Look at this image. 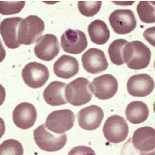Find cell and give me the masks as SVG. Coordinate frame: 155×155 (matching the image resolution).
I'll return each mask as SVG.
<instances>
[{
	"label": "cell",
	"instance_id": "d4e9b609",
	"mask_svg": "<svg viewBox=\"0 0 155 155\" xmlns=\"http://www.w3.org/2000/svg\"><path fill=\"white\" fill-rule=\"evenodd\" d=\"M102 2L101 1H79L78 10L87 17H92L99 12Z\"/></svg>",
	"mask_w": 155,
	"mask_h": 155
},
{
	"label": "cell",
	"instance_id": "6da1fadb",
	"mask_svg": "<svg viewBox=\"0 0 155 155\" xmlns=\"http://www.w3.org/2000/svg\"><path fill=\"white\" fill-rule=\"evenodd\" d=\"M124 63L133 70L144 69L149 65L151 51L146 44L139 41L128 42L123 51Z\"/></svg>",
	"mask_w": 155,
	"mask_h": 155
},
{
	"label": "cell",
	"instance_id": "44dd1931",
	"mask_svg": "<svg viewBox=\"0 0 155 155\" xmlns=\"http://www.w3.org/2000/svg\"><path fill=\"white\" fill-rule=\"evenodd\" d=\"M88 35L92 43L102 45L107 43L110 37V31L104 21L95 19L88 25Z\"/></svg>",
	"mask_w": 155,
	"mask_h": 155
},
{
	"label": "cell",
	"instance_id": "e575fe53",
	"mask_svg": "<svg viewBox=\"0 0 155 155\" xmlns=\"http://www.w3.org/2000/svg\"><path fill=\"white\" fill-rule=\"evenodd\" d=\"M154 68H155V61H154Z\"/></svg>",
	"mask_w": 155,
	"mask_h": 155
},
{
	"label": "cell",
	"instance_id": "52a82bcc",
	"mask_svg": "<svg viewBox=\"0 0 155 155\" xmlns=\"http://www.w3.org/2000/svg\"><path fill=\"white\" fill-rule=\"evenodd\" d=\"M22 77L27 85L32 88H39L44 86L50 77L49 70L43 64L30 62L23 68Z\"/></svg>",
	"mask_w": 155,
	"mask_h": 155
},
{
	"label": "cell",
	"instance_id": "277c9868",
	"mask_svg": "<svg viewBox=\"0 0 155 155\" xmlns=\"http://www.w3.org/2000/svg\"><path fill=\"white\" fill-rule=\"evenodd\" d=\"M89 81L85 78H78L68 84L65 88V98L71 106L85 105L92 99L89 88Z\"/></svg>",
	"mask_w": 155,
	"mask_h": 155
},
{
	"label": "cell",
	"instance_id": "cb8c5ba5",
	"mask_svg": "<svg viewBox=\"0 0 155 155\" xmlns=\"http://www.w3.org/2000/svg\"><path fill=\"white\" fill-rule=\"evenodd\" d=\"M0 155H23V145L16 140H6L0 144Z\"/></svg>",
	"mask_w": 155,
	"mask_h": 155
},
{
	"label": "cell",
	"instance_id": "2e32d148",
	"mask_svg": "<svg viewBox=\"0 0 155 155\" xmlns=\"http://www.w3.org/2000/svg\"><path fill=\"white\" fill-rule=\"evenodd\" d=\"M22 20L20 17L5 18L0 23V34L8 48L16 49L20 46L18 42V28Z\"/></svg>",
	"mask_w": 155,
	"mask_h": 155
},
{
	"label": "cell",
	"instance_id": "d6986e66",
	"mask_svg": "<svg viewBox=\"0 0 155 155\" xmlns=\"http://www.w3.org/2000/svg\"><path fill=\"white\" fill-rule=\"evenodd\" d=\"M66 86L65 83L61 81H54L51 82L43 92L44 101L52 106L66 104L68 102L65 98Z\"/></svg>",
	"mask_w": 155,
	"mask_h": 155
},
{
	"label": "cell",
	"instance_id": "d6a6232c",
	"mask_svg": "<svg viewBox=\"0 0 155 155\" xmlns=\"http://www.w3.org/2000/svg\"><path fill=\"white\" fill-rule=\"evenodd\" d=\"M153 111H154L155 113V102H154V104H153Z\"/></svg>",
	"mask_w": 155,
	"mask_h": 155
},
{
	"label": "cell",
	"instance_id": "30bf717a",
	"mask_svg": "<svg viewBox=\"0 0 155 155\" xmlns=\"http://www.w3.org/2000/svg\"><path fill=\"white\" fill-rule=\"evenodd\" d=\"M61 46L64 52L78 54L86 49L88 41L85 33L82 31L68 29L61 35Z\"/></svg>",
	"mask_w": 155,
	"mask_h": 155
},
{
	"label": "cell",
	"instance_id": "ffe728a7",
	"mask_svg": "<svg viewBox=\"0 0 155 155\" xmlns=\"http://www.w3.org/2000/svg\"><path fill=\"white\" fill-rule=\"evenodd\" d=\"M149 109L146 103L141 101H134L129 103L126 109V117L134 124H140L147 120Z\"/></svg>",
	"mask_w": 155,
	"mask_h": 155
},
{
	"label": "cell",
	"instance_id": "f1b7e54d",
	"mask_svg": "<svg viewBox=\"0 0 155 155\" xmlns=\"http://www.w3.org/2000/svg\"><path fill=\"white\" fill-rule=\"evenodd\" d=\"M5 99V90L4 87L0 84V106L3 104Z\"/></svg>",
	"mask_w": 155,
	"mask_h": 155
},
{
	"label": "cell",
	"instance_id": "4316f807",
	"mask_svg": "<svg viewBox=\"0 0 155 155\" xmlns=\"http://www.w3.org/2000/svg\"><path fill=\"white\" fill-rule=\"evenodd\" d=\"M68 155H96L92 148L86 146H77L72 148Z\"/></svg>",
	"mask_w": 155,
	"mask_h": 155
},
{
	"label": "cell",
	"instance_id": "83f0119b",
	"mask_svg": "<svg viewBox=\"0 0 155 155\" xmlns=\"http://www.w3.org/2000/svg\"><path fill=\"white\" fill-rule=\"evenodd\" d=\"M143 37L150 45L155 48V27L147 29L143 32Z\"/></svg>",
	"mask_w": 155,
	"mask_h": 155
},
{
	"label": "cell",
	"instance_id": "4fadbf2b",
	"mask_svg": "<svg viewBox=\"0 0 155 155\" xmlns=\"http://www.w3.org/2000/svg\"><path fill=\"white\" fill-rule=\"evenodd\" d=\"M155 87L153 79L147 74H134L127 81V91L134 97H146L152 93Z\"/></svg>",
	"mask_w": 155,
	"mask_h": 155
},
{
	"label": "cell",
	"instance_id": "ba28073f",
	"mask_svg": "<svg viewBox=\"0 0 155 155\" xmlns=\"http://www.w3.org/2000/svg\"><path fill=\"white\" fill-rule=\"evenodd\" d=\"M118 81L112 74H102L94 78L89 88L97 99L106 100L113 98L118 91Z\"/></svg>",
	"mask_w": 155,
	"mask_h": 155
},
{
	"label": "cell",
	"instance_id": "7c38bea8",
	"mask_svg": "<svg viewBox=\"0 0 155 155\" xmlns=\"http://www.w3.org/2000/svg\"><path fill=\"white\" fill-rule=\"evenodd\" d=\"M84 69L92 74H99L108 68L109 64L105 53L98 48H90L81 57Z\"/></svg>",
	"mask_w": 155,
	"mask_h": 155
},
{
	"label": "cell",
	"instance_id": "603a6c76",
	"mask_svg": "<svg viewBox=\"0 0 155 155\" xmlns=\"http://www.w3.org/2000/svg\"><path fill=\"white\" fill-rule=\"evenodd\" d=\"M140 19L145 23H155V6L148 1H141L137 6Z\"/></svg>",
	"mask_w": 155,
	"mask_h": 155
},
{
	"label": "cell",
	"instance_id": "484cf974",
	"mask_svg": "<svg viewBox=\"0 0 155 155\" xmlns=\"http://www.w3.org/2000/svg\"><path fill=\"white\" fill-rule=\"evenodd\" d=\"M25 2L22 1H14V2H0V14L8 16V15L16 14L24 7Z\"/></svg>",
	"mask_w": 155,
	"mask_h": 155
},
{
	"label": "cell",
	"instance_id": "3957f363",
	"mask_svg": "<svg viewBox=\"0 0 155 155\" xmlns=\"http://www.w3.org/2000/svg\"><path fill=\"white\" fill-rule=\"evenodd\" d=\"M34 138L37 146L41 150L48 152H55L61 150L67 143V135L52 134L45 124L39 126L34 131Z\"/></svg>",
	"mask_w": 155,
	"mask_h": 155
},
{
	"label": "cell",
	"instance_id": "9c48e42d",
	"mask_svg": "<svg viewBox=\"0 0 155 155\" xmlns=\"http://www.w3.org/2000/svg\"><path fill=\"white\" fill-rule=\"evenodd\" d=\"M109 23L116 34H127L137 27V19L130 9H116L109 17Z\"/></svg>",
	"mask_w": 155,
	"mask_h": 155
},
{
	"label": "cell",
	"instance_id": "e0dca14e",
	"mask_svg": "<svg viewBox=\"0 0 155 155\" xmlns=\"http://www.w3.org/2000/svg\"><path fill=\"white\" fill-rule=\"evenodd\" d=\"M131 140L138 151H151L155 149V129L150 127H140L134 131Z\"/></svg>",
	"mask_w": 155,
	"mask_h": 155
},
{
	"label": "cell",
	"instance_id": "7a4b0ae2",
	"mask_svg": "<svg viewBox=\"0 0 155 155\" xmlns=\"http://www.w3.org/2000/svg\"><path fill=\"white\" fill-rule=\"evenodd\" d=\"M44 22L37 16H28L19 23L18 42L21 45H30L37 41L44 31Z\"/></svg>",
	"mask_w": 155,
	"mask_h": 155
},
{
	"label": "cell",
	"instance_id": "f546056e",
	"mask_svg": "<svg viewBox=\"0 0 155 155\" xmlns=\"http://www.w3.org/2000/svg\"><path fill=\"white\" fill-rule=\"evenodd\" d=\"M5 55H6L5 50L4 49L3 46H2V41H1V40H0V62H2V61L5 59Z\"/></svg>",
	"mask_w": 155,
	"mask_h": 155
},
{
	"label": "cell",
	"instance_id": "7402d4cb",
	"mask_svg": "<svg viewBox=\"0 0 155 155\" xmlns=\"http://www.w3.org/2000/svg\"><path fill=\"white\" fill-rule=\"evenodd\" d=\"M128 44V41L125 39H117L110 44L108 49L109 58L113 64L116 65H123L124 64L123 51L126 44Z\"/></svg>",
	"mask_w": 155,
	"mask_h": 155
},
{
	"label": "cell",
	"instance_id": "836d02e7",
	"mask_svg": "<svg viewBox=\"0 0 155 155\" xmlns=\"http://www.w3.org/2000/svg\"><path fill=\"white\" fill-rule=\"evenodd\" d=\"M151 2L152 4H153V5H155V2Z\"/></svg>",
	"mask_w": 155,
	"mask_h": 155
},
{
	"label": "cell",
	"instance_id": "8fae6325",
	"mask_svg": "<svg viewBox=\"0 0 155 155\" xmlns=\"http://www.w3.org/2000/svg\"><path fill=\"white\" fill-rule=\"evenodd\" d=\"M60 52V45L57 37L48 34L41 36L37 41L34 53L37 58L44 61H51Z\"/></svg>",
	"mask_w": 155,
	"mask_h": 155
},
{
	"label": "cell",
	"instance_id": "5bb4252c",
	"mask_svg": "<svg viewBox=\"0 0 155 155\" xmlns=\"http://www.w3.org/2000/svg\"><path fill=\"white\" fill-rule=\"evenodd\" d=\"M37 113L36 108L31 103L22 102L16 106L12 113L15 125L22 130L31 128L36 123Z\"/></svg>",
	"mask_w": 155,
	"mask_h": 155
},
{
	"label": "cell",
	"instance_id": "8992f818",
	"mask_svg": "<svg viewBox=\"0 0 155 155\" xmlns=\"http://www.w3.org/2000/svg\"><path fill=\"white\" fill-rule=\"evenodd\" d=\"M75 116L70 109H61L50 113L46 119L45 125L54 134H63L72 128Z\"/></svg>",
	"mask_w": 155,
	"mask_h": 155
},
{
	"label": "cell",
	"instance_id": "1f68e13d",
	"mask_svg": "<svg viewBox=\"0 0 155 155\" xmlns=\"http://www.w3.org/2000/svg\"><path fill=\"white\" fill-rule=\"evenodd\" d=\"M140 155H155V149H153L151 151L148 152H140Z\"/></svg>",
	"mask_w": 155,
	"mask_h": 155
},
{
	"label": "cell",
	"instance_id": "ac0fdd59",
	"mask_svg": "<svg viewBox=\"0 0 155 155\" xmlns=\"http://www.w3.org/2000/svg\"><path fill=\"white\" fill-rule=\"evenodd\" d=\"M79 71V64L75 58L69 55H62L54 64V72L56 76L69 79Z\"/></svg>",
	"mask_w": 155,
	"mask_h": 155
},
{
	"label": "cell",
	"instance_id": "5b68a950",
	"mask_svg": "<svg viewBox=\"0 0 155 155\" xmlns=\"http://www.w3.org/2000/svg\"><path fill=\"white\" fill-rule=\"evenodd\" d=\"M103 134L109 142L120 143L127 139L129 134V126L122 116L113 115L109 116L103 126Z\"/></svg>",
	"mask_w": 155,
	"mask_h": 155
},
{
	"label": "cell",
	"instance_id": "4dcf8cb0",
	"mask_svg": "<svg viewBox=\"0 0 155 155\" xmlns=\"http://www.w3.org/2000/svg\"><path fill=\"white\" fill-rule=\"evenodd\" d=\"M5 131V122L2 118H0V139L2 138V136L4 135Z\"/></svg>",
	"mask_w": 155,
	"mask_h": 155
},
{
	"label": "cell",
	"instance_id": "9a60e30c",
	"mask_svg": "<svg viewBox=\"0 0 155 155\" xmlns=\"http://www.w3.org/2000/svg\"><path fill=\"white\" fill-rule=\"evenodd\" d=\"M104 117V113L99 106L92 105L81 109L78 113V120L81 128L92 131L99 128Z\"/></svg>",
	"mask_w": 155,
	"mask_h": 155
}]
</instances>
